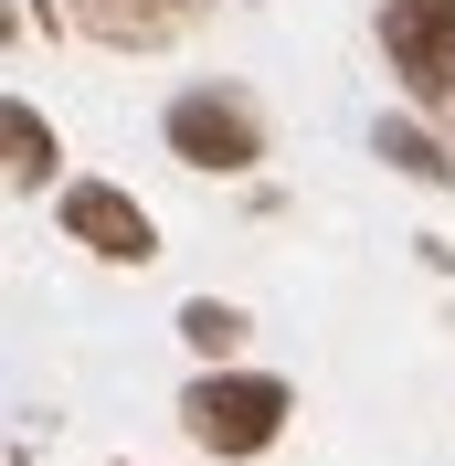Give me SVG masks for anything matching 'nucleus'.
Returning a JSON list of instances; mask_svg holds the SVG:
<instances>
[{"instance_id": "obj_1", "label": "nucleus", "mask_w": 455, "mask_h": 466, "mask_svg": "<svg viewBox=\"0 0 455 466\" xmlns=\"http://www.w3.org/2000/svg\"><path fill=\"white\" fill-rule=\"evenodd\" d=\"M286 413H297V392H286L276 371H191L180 381V435L201 445V456H223V466H244V456H265V445L286 435Z\"/></svg>"}, {"instance_id": "obj_2", "label": "nucleus", "mask_w": 455, "mask_h": 466, "mask_svg": "<svg viewBox=\"0 0 455 466\" xmlns=\"http://www.w3.org/2000/svg\"><path fill=\"white\" fill-rule=\"evenodd\" d=\"M159 138H170L180 170L233 180V170H255V159H265V106H255L244 86H180L170 116H159Z\"/></svg>"}, {"instance_id": "obj_3", "label": "nucleus", "mask_w": 455, "mask_h": 466, "mask_svg": "<svg viewBox=\"0 0 455 466\" xmlns=\"http://www.w3.org/2000/svg\"><path fill=\"white\" fill-rule=\"evenodd\" d=\"M381 54L424 116L455 106V0H381Z\"/></svg>"}, {"instance_id": "obj_4", "label": "nucleus", "mask_w": 455, "mask_h": 466, "mask_svg": "<svg viewBox=\"0 0 455 466\" xmlns=\"http://www.w3.org/2000/svg\"><path fill=\"white\" fill-rule=\"evenodd\" d=\"M54 212H64V244H86L96 265H148V255H159L148 202H138V191H116V180H64Z\"/></svg>"}, {"instance_id": "obj_5", "label": "nucleus", "mask_w": 455, "mask_h": 466, "mask_svg": "<svg viewBox=\"0 0 455 466\" xmlns=\"http://www.w3.org/2000/svg\"><path fill=\"white\" fill-rule=\"evenodd\" d=\"M75 22L127 54V43H170V32L191 22V0H75Z\"/></svg>"}, {"instance_id": "obj_6", "label": "nucleus", "mask_w": 455, "mask_h": 466, "mask_svg": "<svg viewBox=\"0 0 455 466\" xmlns=\"http://www.w3.org/2000/svg\"><path fill=\"white\" fill-rule=\"evenodd\" d=\"M0 138H11V191H43V180H54L64 138L43 127V106H32V96H11V106H0Z\"/></svg>"}, {"instance_id": "obj_7", "label": "nucleus", "mask_w": 455, "mask_h": 466, "mask_svg": "<svg viewBox=\"0 0 455 466\" xmlns=\"http://www.w3.org/2000/svg\"><path fill=\"white\" fill-rule=\"evenodd\" d=\"M244 329H255V319H244L233 297H191V308H180V339L201 350V371H223L233 350H244Z\"/></svg>"}, {"instance_id": "obj_8", "label": "nucleus", "mask_w": 455, "mask_h": 466, "mask_svg": "<svg viewBox=\"0 0 455 466\" xmlns=\"http://www.w3.org/2000/svg\"><path fill=\"white\" fill-rule=\"evenodd\" d=\"M370 148H381V159H392L402 180H434V191L455 180V159H445V148L424 138V127H402V116H381V127H370Z\"/></svg>"}]
</instances>
